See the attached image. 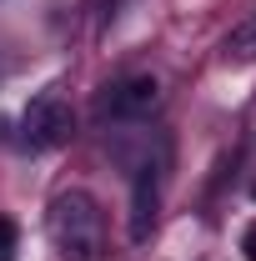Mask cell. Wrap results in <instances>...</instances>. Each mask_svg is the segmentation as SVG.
<instances>
[{
  "label": "cell",
  "mask_w": 256,
  "mask_h": 261,
  "mask_svg": "<svg viewBox=\"0 0 256 261\" xmlns=\"http://www.w3.org/2000/svg\"><path fill=\"white\" fill-rule=\"evenodd\" d=\"M50 241L61 261H100V206L91 191H61L50 201Z\"/></svg>",
  "instance_id": "6da1fadb"
},
{
  "label": "cell",
  "mask_w": 256,
  "mask_h": 261,
  "mask_svg": "<svg viewBox=\"0 0 256 261\" xmlns=\"http://www.w3.org/2000/svg\"><path fill=\"white\" fill-rule=\"evenodd\" d=\"M20 141L31 146V151H56L70 141V106L65 96L50 86V91H40V96L25 106V116H20Z\"/></svg>",
  "instance_id": "7a4b0ae2"
},
{
  "label": "cell",
  "mask_w": 256,
  "mask_h": 261,
  "mask_svg": "<svg viewBox=\"0 0 256 261\" xmlns=\"http://www.w3.org/2000/svg\"><path fill=\"white\" fill-rule=\"evenodd\" d=\"M156 100H161V86H156V75H131V81H121V86H111L106 96H100L96 106V116L106 121H141V116H151L156 111Z\"/></svg>",
  "instance_id": "3957f363"
},
{
  "label": "cell",
  "mask_w": 256,
  "mask_h": 261,
  "mask_svg": "<svg viewBox=\"0 0 256 261\" xmlns=\"http://www.w3.org/2000/svg\"><path fill=\"white\" fill-rule=\"evenodd\" d=\"M161 171H166V156H146V161L136 166V181H131V241H146L151 226H156Z\"/></svg>",
  "instance_id": "277c9868"
},
{
  "label": "cell",
  "mask_w": 256,
  "mask_h": 261,
  "mask_svg": "<svg viewBox=\"0 0 256 261\" xmlns=\"http://www.w3.org/2000/svg\"><path fill=\"white\" fill-rule=\"evenodd\" d=\"M221 56H226V61H236V65L256 61V10L241 20V25H231V35H226V45H221Z\"/></svg>",
  "instance_id": "5b68a950"
},
{
  "label": "cell",
  "mask_w": 256,
  "mask_h": 261,
  "mask_svg": "<svg viewBox=\"0 0 256 261\" xmlns=\"http://www.w3.org/2000/svg\"><path fill=\"white\" fill-rule=\"evenodd\" d=\"M15 246H20V231L10 216H0V261H15Z\"/></svg>",
  "instance_id": "8992f818"
},
{
  "label": "cell",
  "mask_w": 256,
  "mask_h": 261,
  "mask_svg": "<svg viewBox=\"0 0 256 261\" xmlns=\"http://www.w3.org/2000/svg\"><path fill=\"white\" fill-rule=\"evenodd\" d=\"M246 256H256V226L246 231Z\"/></svg>",
  "instance_id": "52a82bcc"
}]
</instances>
